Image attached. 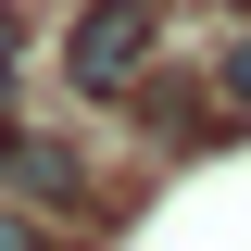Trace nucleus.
I'll list each match as a JSON object with an SVG mask.
<instances>
[{
	"label": "nucleus",
	"mask_w": 251,
	"mask_h": 251,
	"mask_svg": "<svg viewBox=\"0 0 251 251\" xmlns=\"http://www.w3.org/2000/svg\"><path fill=\"white\" fill-rule=\"evenodd\" d=\"M151 50H163V13H151V0H88L75 38H63V75H75L88 100H113V88L151 75Z\"/></svg>",
	"instance_id": "f257e3e1"
},
{
	"label": "nucleus",
	"mask_w": 251,
	"mask_h": 251,
	"mask_svg": "<svg viewBox=\"0 0 251 251\" xmlns=\"http://www.w3.org/2000/svg\"><path fill=\"white\" fill-rule=\"evenodd\" d=\"M0 163H13V188H38V201H88V163L63 151V138H0Z\"/></svg>",
	"instance_id": "f03ea898"
},
{
	"label": "nucleus",
	"mask_w": 251,
	"mask_h": 251,
	"mask_svg": "<svg viewBox=\"0 0 251 251\" xmlns=\"http://www.w3.org/2000/svg\"><path fill=\"white\" fill-rule=\"evenodd\" d=\"M226 113H251V38L226 50Z\"/></svg>",
	"instance_id": "7ed1b4c3"
},
{
	"label": "nucleus",
	"mask_w": 251,
	"mask_h": 251,
	"mask_svg": "<svg viewBox=\"0 0 251 251\" xmlns=\"http://www.w3.org/2000/svg\"><path fill=\"white\" fill-rule=\"evenodd\" d=\"M0 251H38V239H25V226H13V214H0Z\"/></svg>",
	"instance_id": "20e7f679"
}]
</instances>
